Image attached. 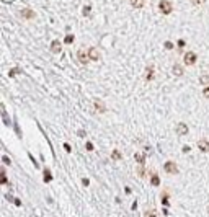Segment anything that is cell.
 I'll return each mask as SVG.
<instances>
[{
    "label": "cell",
    "instance_id": "1",
    "mask_svg": "<svg viewBox=\"0 0 209 217\" xmlns=\"http://www.w3.org/2000/svg\"><path fill=\"white\" fill-rule=\"evenodd\" d=\"M159 10H160L162 15H170L173 11V5H172L170 0H160L159 2Z\"/></svg>",
    "mask_w": 209,
    "mask_h": 217
},
{
    "label": "cell",
    "instance_id": "2",
    "mask_svg": "<svg viewBox=\"0 0 209 217\" xmlns=\"http://www.w3.org/2000/svg\"><path fill=\"white\" fill-rule=\"evenodd\" d=\"M164 170L167 171L168 175H178V167H177L175 162H165Z\"/></svg>",
    "mask_w": 209,
    "mask_h": 217
},
{
    "label": "cell",
    "instance_id": "3",
    "mask_svg": "<svg viewBox=\"0 0 209 217\" xmlns=\"http://www.w3.org/2000/svg\"><path fill=\"white\" fill-rule=\"evenodd\" d=\"M196 59H198V57H196V54L190 51V52L185 54V59H183V61H185V64H186V65H194V64H196Z\"/></svg>",
    "mask_w": 209,
    "mask_h": 217
},
{
    "label": "cell",
    "instance_id": "4",
    "mask_svg": "<svg viewBox=\"0 0 209 217\" xmlns=\"http://www.w3.org/2000/svg\"><path fill=\"white\" fill-rule=\"evenodd\" d=\"M175 132H177V136H186L188 134V126L185 124V123H178Z\"/></svg>",
    "mask_w": 209,
    "mask_h": 217
},
{
    "label": "cell",
    "instance_id": "5",
    "mask_svg": "<svg viewBox=\"0 0 209 217\" xmlns=\"http://www.w3.org/2000/svg\"><path fill=\"white\" fill-rule=\"evenodd\" d=\"M20 15H21V18H25V20H33L34 16H36V13H34L33 10H30V8H23L20 11Z\"/></svg>",
    "mask_w": 209,
    "mask_h": 217
},
{
    "label": "cell",
    "instance_id": "6",
    "mask_svg": "<svg viewBox=\"0 0 209 217\" xmlns=\"http://www.w3.org/2000/svg\"><path fill=\"white\" fill-rule=\"evenodd\" d=\"M198 148H199L203 153H207V152H209V140H207V139L198 140Z\"/></svg>",
    "mask_w": 209,
    "mask_h": 217
},
{
    "label": "cell",
    "instance_id": "7",
    "mask_svg": "<svg viewBox=\"0 0 209 217\" xmlns=\"http://www.w3.org/2000/svg\"><path fill=\"white\" fill-rule=\"evenodd\" d=\"M88 57H90V61H98L100 59V51L96 48H90L88 49Z\"/></svg>",
    "mask_w": 209,
    "mask_h": 217
},
{
    "label": "cell",
    "instance_id": "8",
    "mask_svg": "<svg viewBox=\"0 0 209 217\" xmlns=\"http://www.w3.org/2000/svg\"><path fill=\"white\" fill-rule=\"evenodd\" d=\"M61 49H62V44H61V41H52V44H51V51H52V54H59L61 52Z\"/></svg>",
    "mask_w": 209,
    "mask_h": 217
},
{
    "label": "cell",
    "instance_id": "9",
    "mask_svg": "<svg viewBox=\"0 0 209 217\" xmlns=\"http://www.w3.org/2000/svg\"><path fill=\"white\" fill-rule=\"evenodd\" d=\"M77 57H79V61L82 62V64H88L90 62V57H88V54H85V51H79Z\"/></svg>",
    "mask_w": 209,
    "mask_h": 217
},
{
    "label": "cell",
    "instance_id": "10",
    "mask_svg": "<svg viewBox=\"0 0 209 217\" xmlns=\"http://www.w3.org/2000/svg\"><path fill=\"white\" fill-rule=\"evenodd\" d=\"M95 110H96V113H105L106 111V106H105L100 100H95Z\"/></svg>",
    "mask_w": 209,
    "mask_h": 217
},
{
    "label": "cell",
    "instance_id": "11",
    "mask_svg": "<svg viewBox=\"0 0 209 217\" xmlns=\"http://www.w3.org/2000/svg\"><path fill=\"white\" fill-rule=\"evenodd\" d=\"M134 160H136L139 165H144V162H146V155H144L142 152H137L136 155H134Z\"/></svg>",
    "mask_w": 209,
    "mask_h": 217
},
{
    "label": "cell",
    "instance_id": "12",
    "mask_svg": "<svg viewBox=\"0 0 209 217\" xmlns=\"http://www.w3.org/2000/svg\"><path fill=\"white\" fill-rule=\"evenodd\" d=\"M150 185L152 186H159L160 185V178L155 173H150Z\"/></svg>",
    "mask_w": 209,
    "mask_h": 217
},
{
    "label": "cell",
    "instance_id": "13",
    "mask_svg": "<svg viewBox=\"0 0 209 217\" xmlns=\"http://www.w3.org/2000/svg\"><path fill=\"white\" fill-rule=\"evenodd\" d=\"M173 73H175L177 77H181L183 75V67L180 64H175V65H173Z\"/></svg>",
    "mask_w": 209,
    "mask_h": 217
},
{
    "label": "cell",
    "instance_id": "14",
    "mask_svg": "<svg viewBox=\"0 0 209 217\" xmlns=\"http://www.w3.org/2000/svg\"><path fill=\"white\" fill-rule=\"evenodd\" d=\"M131 5L134 8H142L144 7V0H131Z\"/></svg>",
    "mask_w": 209,
    "mask_h": 217
},
{
    "label": "cell",
    "instance_id": "15",
    "mask_svg": "<svg viewBox=\"0 0 209 217\" xmlns=\"http://www.w3.org/2000/svg\"><path fill=\"white\" fill-rule=\"evenodd\" d=\"M152 77H154V67L150 65V67H147V75H146V80H147V82H150V80H152Z\"/></svg>",
    "mask_w": 209,
    "mask_h": 217
},
{
    "label": "cell",
    "instance_id": "16",
    "mask_svg": "<svg viewBox=\"0 0 209 217\" xmlns=\"http://www.w3.org/2000/svg\"><path fill=\"white\" fill-rule=\"evenodd\" d=\"M199 83H203V85H209V75H201L199 77Z\"/></svg>",
    "mask_w": 209,
    "mask_h": 217
},
{
    "label": "cell",
    "instance_id": "17",
    "mask_svg": "<svg viewBox=\"0 0 209 217\" xmlns=\"http://www.w3.org/2000/svg\"><path fill=\"white\" fill-rule=\"evenodd\" d=\"M121 157H123V155H121V152H118V150H113L111 152V158L113 160H121Z\"/></svg>",
    "mask_w": 209,
    "mask_h": 217
},
{
    "label": "cell",
    "instance_id": "18",
    "mask_svg": "<svg viewBox=\"0 0 209 217\" xmlns=\"http://www.w3.org/2000/svg\"><path fill=\"white\" fill-rule=\"evenodd\" d=\"M177 46H178L180 49H183L185 46H186V41H185V39H178V44H177Z\"/></svg>",
    "mask_w": 209,
    "mask_h": 217
},
{
    "label": "cell",
    "instance_id": "19",
    "mask_svg": "<svg viewBox=\"0 0 209 217\" xmlns=\"http://www.w3.org/2000/svg\"><path fill=\"white\" fill-rule=\"evenodd\" d=\"M90 15V5H85V8H83V16H88Z\"/></svg>",
    "mask_w": 209,
    "mask_h": 217
},
{
    "label": "cell",
    "instance_id": "20",
    "mask_svg": "<svg viewBox=\"0 0 209 217\" xmlns=\"http://www.w3.org/2000/svg\"><path fill=\"white\" fill-rule=\"evenodd\" d=\"M85 148H87L88 152H92V150H93V144H92V142H87V144H85Z\"/></svg>",
    "mask_w": 209,
    "mask_h": 217
},
{
    "label": "cell",
    "instance_id": "21",
    "mask_svg": "<svg viewBox=\"0 0 209 217\" xmlns=\"http://www.w3.org/2000/svg\"><path fill=\"white\" fill-rule=\"evenodd\" d=\"M165 49H173V43L172 41H165Z\"/></svg>",
    "mask_w": 209,
    "mask_h": 217
},
{
    "label": "cell",
    "instance_id": "22",
    "mask_svg": "<svg viewBox=\"0 0 209 217\" xmlns=\"http://www.w3.org/2000/svg\"><path fill=\"white\" fill-rule=\"evenodd\" d=\"M203 95H204L206 98H209V85H207V87H204V90H203Z\"/></svg>",
    "mask_w": 209,
    "mask_h": 217
},
{
    "label": "cell",
    "instance_id": "23",
    "mask_svg": "<svg viewBox=\"0 0 209 217\" xmlns=\"http://www.w3.org/2000/svg\"><path fill=\"white\" fill-rule=\"evenodd\" d=\"M191 3H193V5H203V3H204V0H191Z\"/></svg>",
    "mask_w": 209,
    "mask_h": 217
},
{
    "label": "cell",
    "instance_id": "24",
    "mask_svg": "<svg viewBox=\"0 0 209 217\" xmlns=\"http://www.w3.org/2000/svg\"><path fill=\"white\" fill-rule=\"evenodd\" d=\"M137 173H139V176H144V175H146V170H144L142 167H139V170H137Z\"/></svg>",
    "mask_w": 209,
    "mask_h": 217
},
{
    "label": "cell",
    "instance_id": "25",
    "mask_svg": "<svg viewBox=\"0 0 209 217\" xmlns=\"http://www.w3.org/2000/svg\"><path fill=\"white\" fill-rule=\"evenodd\" d=\"M74 41V36H72V34H69V36H66V43L69 44V43H72Z\"/></svg>",
    "mask_w": 209,
    "mask_h": 217
},
{
    "label": "cell",
    "instance_id": "26",
    "mask_svg": "<svg viewBox=\"0 0 209 217\" xmlns=\"http://www.w3.org/2000/svg\"><path fill=\"white\" fill-rule=\"evenodd\" d=\"M3 163H5V165H10V158H8L7 155H3Z\"/></svg>",
    "mask_w": 209,
    "mask_h": 217
},
{
    "label": "cell",
    "instance_id": "27",
    "mask_svg": "<svg viewBox=\"0 0 209 217\" xmlns=\"http://www.w3.org/2000/svg\"><path fill=\"white\" fill-rule=\"evenodd\" d=\"M82 183H83V185H85V186H88V183H90V181H88V180H87V178H83V180H82Z\"/></svg>",
    "mask_w": 209,
    "mask_h": 217
},
{
    "label": "cell",
    "instance_id": "28",
    "mask_svg": "<svg viewBox=\"0 0 209 217\" xmlns=\"http://www.w3.org/2000/svg\"><path fill=\"white\" fill-rule=\"evenodd\" d=\"M64 148H66L67 152H70V147H69V144H64Z\"/></svg>",
    "mask_w": 209,
    "mask_h": 217
},
{
    "label": "cell",
    "instance_id": "29",
    "mask_svg": "<svg viewBox=\"0 0 209 217\" xmlns=\"http://www.w3.org/2000/svg\"><path fill=\"white\" fill-rule=\"evenodd\" d=\"M146 215H147V217H157V215H155V214H154V212H147V214H146Z\"/></svg>",
    "mask_w": 209,
    "mask_h": 217
}]
</instances>
